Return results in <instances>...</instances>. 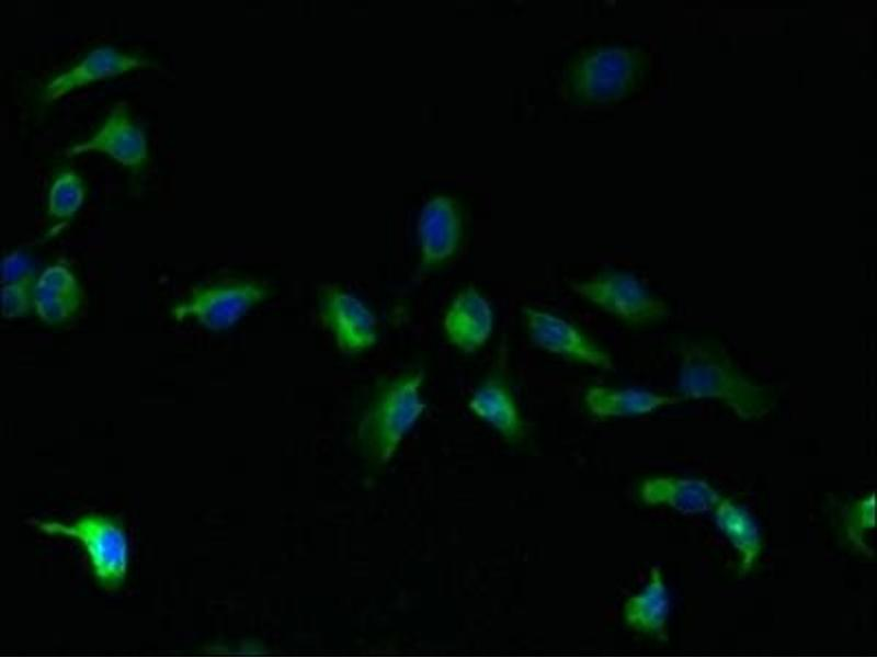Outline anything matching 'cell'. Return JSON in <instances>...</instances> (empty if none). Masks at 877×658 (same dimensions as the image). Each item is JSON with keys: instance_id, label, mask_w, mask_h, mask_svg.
<instances>
[{"instance_id": "e0dca14e", "label": "cell", "mask_w": 877, "mask_h": 658, "mask_svg": "<svg viewBox=\"0 0 877 658\" xmlns=\"http://www.w3.org/2000/svg\"><path fill=\"white\" fill-rule=\"evenodd\" d=\"M714 512L717 527L738 552L740 574L747 575L762 551V537L754 518L747 509L727 498H721Z\"/></svg>"}, {"instance_id": "5bb4252c", "label": "cell", "mask_w": 877, "mask_h": 658, "mask_svg": "<svg viewBox=\"0 0 877 658\" xmlns=\"http://www.w3.org/2000/svg\"><path fill=\"white\" fill-rule=\"evenodd\" d=\"M33 303L36 314L46 324L72 318L81 304V292L72 272L62 264L48 266L35 283Z\"/></svg>"}, {"instance_id": "d6986e66", "label": "cell", "mask_w": 877, "mask_h": 658, "mask_svg": "<svg viewBox=\"0 0 877 658\" xmlns=\"http://www.w3.org/2000/svg\"><path fill=\"white\" fill-rule=\"evenodd\" d=\"M86 189L75 171L60 173L50 186L48 214L56 218L71 217L82 205Z\"/></svg>"}, {"instance_id": "7a4b0ae2", "label": "cell", "mask_w": 877, "mask_h": 658, "mask_svg": "<svg viewBox=\"0 0 877 658\" xmlns=\"http://www.w3.org/2000/svg\"><path fill=\"white\" fill-rule=\"evenodd\" d=\"M646 57L637 49L597 48L573 66L569 82L577 101L586 104L616 101L640 81Z\"/></svg>"}, {"instance_id": "7402d4cb", "label": "cell", "mask_w": 877, "mask_h": 658, "mask_svg": "<svg viewBox=\"0 0 877 658\" xmlns=\"http://www.w3.org/2000/svg\"><path fill=\"white\" fill-rule=\"evenodd\" d=\"M30 275H33L32 266L30 260L24 254L14 252L3 259L1 269L2 284Z\"/></svg>"}, {"instance_id": "ffe728a7", "label": "cell", "mask_w": 877, "mask_h": 658, "mask_svg": "<svg viewBox=\"0 0 877 658\" xmlns=\"http://www.w3.org/2000/svg\"><path fill=\"white\" fill-rule=\"evenodd\" d=\"M34 276L30 275L13 282L3 283L1 288V313L7 319L29 314L33 303Z\"/></svg>"}, {"instance_id": "ac0fdd59", "label": "cell", "mask_w": 877, "mask_h": 658, "mask_svg": "<svg viewBox=\"0 0 877 658\" xmlns=\"http://www.w3.org/2000/svg\"><path fill=\"white\" fill-rule=\"evenodd\" d=\"M470 410L508 439L522 435L523 423L510 393L499 383L489 382L475 392Z\"/></svg>"}, {"instance_id": "2e32d148", "label": "cell", "mask_w": 877, "mask_h": 658, "mask_svg": "<svg viewBox=\"0 0 877 658\" xmlns=\"http://www.w3.org/2000/svg\"><path fill=\"white\" fill-rule=\"evenodd\" d=\"M670 600L661 567L650 569V579L642 592L629 598L624 606L626 624L633 629L667 642Z\"/></svg>"}, {"instance_id": "8992f818", "label": "cell", "mask_w": 877, "mask_h": 658, "mask_svg": "<svg viewBox=\"0 0 877 658\" xmlns=\"http://www.w3.org/2000/svg\"><path fill=\"white\" fill-rule=\"evenodd\" d=\"M267 295L264 284L238 281L202 287L172 309L174 318H194L212 331L232 327Z\"/></svg>"}, {"instance_id": "6da1fadb", "label": "cell", "mask_w": 877, "mask_h": 658, "mask_svg": "<svg viewBox=\"0 0 877 658\" xmlns=\"http://www.w3.org/2000/svg\"><path fill=\"white\" fill-rule=\"evenodd\" d=\"M677 351L683 399L718 400L742 419L761 418L774 407V388L747 375L718 343L682 339Z\"/></svg>"}, {"instance_id": "5b68a950", "label": "cell", "mask_w": 877, "mask_h": 658, "mask_svg": "<svg viewBox=\"0 0 877 658\" xmlns=\"http://www.w3.org/2000/svg\"><path fill=\"white\" fill-rule=\"evenodd\" d=\"M571 291L616 318L635 326L667 319V303L652 295L633 274L608 273L570 283Z\"/></svg>"}, {"instance_id": "8fae6325", "label": "cell", "mask_w": 877, "mask_h": 658, "mask_svg": "<svg viewBox=\"0 0 877 658\" xmlns=\"http://www.w3.org/2000/svg\"><path fill=\"white\" fill-rule=\"evenodd\" d=\"M152 64L137 56L121 53L112 47H99L77 66L54 78L45 88L44 100L56 101L76 88L102 79L119 76Z\"/></svg>"}, {"instance_id": "ba28073f", "label": "cell", "mask_w": 877, "mask_h": 658, "mask_svg": "<svg viewBox=\"0 0 877 658\" xmlns=\"http://www.w3.org/2000/svg\"><path fill=\"white\" fill-rule=\"evenodd\" d=\"M523 314L531 340L540 349L603 370L613 368L610 354L567 320L528 306Z\"/></svg>"}, {"instance_id": "44dd1931", "label": "cell", "mask_w": 877, "mask_h": 658, "mask_svg": "<svg viewBox=\"0 0 877 658\" xmlns=\"http://www.w3.org/2000/svg\"><path fill=\"white\" fill-rule=\"evenodd\" d=\"M875 491L857 501L851 510V525L848 536L851 540L859 541L866 530L874 527L875 517Z\"/></svg>"}, {"instance_id": "9c48e42d", "label": "cell", "mask_w": 877, "mask_h": 658, "mask_svg": "<svg viewBox=\"0 0 877 658\" xmlns=\"http://www.w3.org/2000/svg\"><path fill=\"white\" fill-rule=\"evenodd\" d=\"M103 152L116 162L139 169L147 160L148 148L146 135L130 117L123 103H117L110 112L100 131L86 141L73 145L68 156L84 152Z\"/></svg>"}, {"instance_id": "277c9868", "label": "cell", "mask_w": 877, "mask_h": 658, "mask_svg": "<svg viewBox=\"0 0 877 658\" xmlns=\"http://www.w3.org/2000/svg\"><path fill=\"white\" fill-rule=\"evenodd\" d=\"M41 531L75 538L88 552L98 582L115 589L125 580L127 570V543L124 530L115 521L90 513L68 523L41 522Z\"/></svg>"}, {"instance_id": "9a60e30c", "label": "cell", "mask_w": 877, "mask_h": 658, "mask_svg": "<svg viewBox=\"0 0 877 658\" xmlns=\"http://www.w3.org/2000/svg\"><path fill=\"white\" fill-rule=\"evenodd\" d=\"M680 395L656 393L637 388L615 389L594 386L586 390L584 402L599 418L628 417L652 412L661 407L679 404Z\"/></svg>"}, {"instance_id": "3957f363", "label": "cell", "mask_w": 877, "mask_h": 658, "mask_svg": "<svg viewBox=\"0 0 877 658\" xmlns=\"http://www.w3.org/2000/svg\"><path fill=\"white\" fill-rule=\"evenodd\" d=\"M424 374L414 371L389 381L379 392L363 424L374 453L386 460L424 410L420 387Z\"/></svg>"}, {"instance_id": "7c38bea8", "label": "cell", "mask_w": 877, "mask_h": 658, "mask_svg": "<svg viewBox=\"0 0 877 658\" xmlns=\"http://www.w3.org/2000/svg\"><path fill=\"white\" fill-rule=\"evenodd\" d=\"M419 240L423 265L437 264L456 250L460 224L453 202L445 196L429 201L420 215Z\"/></svg>"}, {"instance_id": "30bf717a", "label": "cell", "mask_w": 877, "mask_h": 658, "mask_svg": "<svg viewBox=\"0 0 877 658\" xmlns=\"http://www.w3.org/2000/svg\"><path fill=\"white\" fill-rule=\"evenodd\" d=\"M492 326L491 306L474 286L455 296L443 319L444 331L451 343L467 353L486 343Z\"/></svg>"}, {"instance_id": "4fadbf2b", "label": "cell", "mask_w": 877, "mask_h": 658, "mask_svg": "<svg viewBox=\"0 0 877 658\" xmlns=\"http://www.w3.org/2000/svg\"><path fill=\"white\" fill-rule=\"evenodd\" d=\"M641 498L649 506L664 504L692 515L714 510L722 497L703 479L659 477L643 481Z\"/></svg>"}, {"instance_id": "52a82bcc", "label": "cell", "mask_w": 877, "mask_h": 658, "mask_svg": "<svg viewBox=\"0 0 877 658\" xmlns=\"http://www.w3.org/2000/svg\"><path fill=\"white\" fill-rule=\"evenodd\" d=\"M319 300L321 317L341 351L357 353L375 344L376 319L356 296L339 287L327 286L320 291Z\"/></svg>"}]
</instances>
